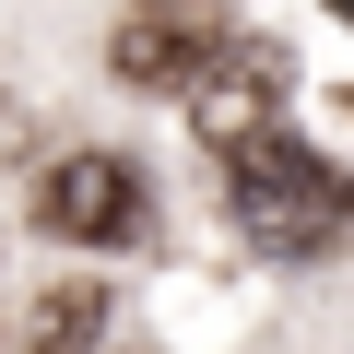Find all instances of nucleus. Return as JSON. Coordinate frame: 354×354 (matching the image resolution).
I'll return each instance as SVG.
<instances>
[{"instance_id":"obj_1","label":"nucleus","mask_w":354,"mask_h":354,"mask_svg":"<svg viewBox=\"0 0 354 354\" xmlns=\"http://www.w3.org/2000/svg\"><path fill=\"white\" fill-rule=\"evenodd\" d=\"M236 225L272 248V260H319L342 225H354V177L307 142H236Z\"/></svg>"},{"instance_id":"obj_2","label":"nucleus","mask_w":354,"mask_h":354,"mask_svg":"<svg viewBox=\"0 0 354 354\" xmlns=\"http://www.w3.org/2000/svg\"><path fill=\"white\" fill-rule=\"evenodd\" d=\"M283 71H295V59H283L272 36H225V48L189 71V130H201L213 153L260 142V130H272V106H283Z\"/></svg>"},{"instance_id":"obj_3","label":"nucleus","mask_w":354,"mask_h":354,"mask_svg":"<svg viewBox=\"0 0 354 354\" xmlns=\"http://www.w3.org/2000/svg\"><path fill=\"white\" fill-rule=\"evenodd\" d=\"M225 48V24L201 12V0H130V24H118V48H106V71L118 83H142V95H189V71Z\"/></svg>"},{"instance_id":"obj_4","label":"nucleus","mask_w":354,"mask_h":354,"mask_svg":"<svg viewBox=\"0 0 354 354\" xmlns=\"http://www.w3.org/2000/svg\"><path fill=\"white\" fill-rule=\"evenodd\" d=\"M36 213H48V236H71V248H118V236L142 225V177H130V153H71L48 189H36Z\"/></svg>"},{"instance_id":"obj_5","label":"nucleus","mask_w":354,"mask_h":354,"mask_svg":"<svg viewBox=\"0 0 354 354\" xmlns=\"http://www.w3.org/2000/svg\"><path fill=\"white\" fill-rule=\"evenodd\" d=\"M106 330V295L95 283H59V295H36V319H24V354H83Z\"/></svg>"},{"instance_id":"obj_6","label":"nucleus","mask_w":354,"mask_h":354,"mask_svg":"<svg viewBox=\"0 0 354 354\" xmlns=\"http://www.w3.org/2000/svg\"><path fill=\"white\" fill-rule=\"evenodd\" d=\"M330 12H342V24H354V0H330Z\"/></svg>"}]
</instances>
